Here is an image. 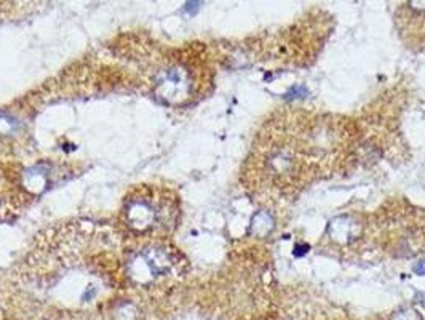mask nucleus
Returning <instances> with one entry per match:
<instances>
[{
    "label": "nucleus",
    "mask_w": 425,
    "mask_h": 320,
    "mask_svg": "<svg viewBox=\"0 0 425 320\" xmlns=\"http://www.w3.org/2000/svg\"><path fill=\"white\" fill-rule=\"evenodd\" d=\"M126 237L117 227L77 220L48 227L3 274L0 288L27 308L88 312L119 304Z\"/></svg>",
    "instance_id": "nucleus-1"
},
{
    "label": "nucleus",
    "mask_w": 425,
    "mask_h": 320,
    "mask_svg": "<svg viewBox=\"0 0 425 320\" xmlns=\"http://www.w3.org/2000/svg\"><path fill=\"white\" fill-rule=\"evenodd\" d=\"M179 215V198L171 189L139 184L125 196L119 221L133 240L167 239L178 227Z\"/></svg>",
    "instance_id": "nucleus-2"
},
{
    "label": "nucleus",
    "mask_w": 425,
    "mask_h": 320,
    "mask_svg": "<svg viewBox=\"0 0 425 320\" xmlns=\"http://www.w3.org/2000/svg\"><path fill=\"white\" fill-rule=\"evenodd\" d=\"M126 242L124 258L125 287L136 292H157L183 279L189 271L187 260L167 239Z\"/></svg>",
    "instance_id": "nucleus-3"
},
{
    "label": "nucleus",
    "mask_w": 425,
    "mask_h": 320,
    "mask_svg": "<svg viewBox=\"0 0 425 320\" xmlns=\"http://www.w3.org/2000/svg\"><path fill=\"white\" fill-rule=\"evenodd\" d=\"M190 90V79L189 72L184 66L174 65L165 69L160 77L157 85H155V93L160 98L168 101V103H176L185 98Z\"/></svg>",
    "instance_id": "nucleus-4"
},
{
    "label": "nucleus",
    "mask_w": 425,
    "mask_h": 320,
    "mask_svg": "<svg viewBox=\"0 0 425 320\" xmlns=\"http://www.w3.org/2000/svg\"><path fill=\"white\" fill-rule=\"evenodd\" d=\"M416 273H417V274H421V275L425 274V263H422L421 266H417V268H416Z\"/></svg>",
    "instance_id": "nucleus-5"
},
{
    "label": "nucleus",
    "mask_w": 425,
    "mask_h": 320,
    "mask_svg": "<svg viewBox=\"0 0 425 320\" xmlns=\"http://www.w3.org/2000/svg\"><path fill=\"white\" fill-rule=\"evenodd\" d=\"M5 215V210H3V201L0 198V220H2V216Z\"/></svg>",
    "instance_id": "nucleus-6"
}]
</instances>
